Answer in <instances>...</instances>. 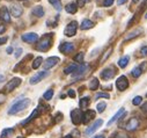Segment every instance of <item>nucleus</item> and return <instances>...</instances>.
<instances>
[{
    "label": "nucleus",
    "instance_id": "9b49d317",
    "mask_svg": "<svg viewBox=\"0 0 147 138\" xmlns=\"http://www.w3.org/2000/svg\"><path fill=\"white\" fill-rule=\"evenodd\" d=\"M59 62H60L59 57H56V56H53V57H49V58L43 63V67L45 68V71H47V70H49V68L56 66Z\"/></svg>",
    "mask_w": 147,
    "mask_h": 138
},
{
    "label": "nucleus",
    "instance_id": "5701e85b",
    "mask_svg": "<svg viewBox=\"0 0 147 138\" xmlns=\"http://www.w3.org/2000/svg\"><path fill=\"white\" fill-rule=\"evenodd\" d=\"M89 97L88 96H85L82 99H80L79 101V106H80V109H87L88 106H89Z\"/></svg>",
    "mask_w": 147,
    "mask_h": 138
},
{
    "label": "nucleus",
    "instance_id": "c756f323",
    "mask_svg": "<svg viewBox=\"0 0 147 138\" xmlns=\"http://www.w3.org/2000/svg\"><path fill=\"white\" fill-rule=\"evenodd\" d=\"M48 1H49L57 11H61V1H60V0H48Z\"/></svg>",
    "mask_w": 147,
    "mask_h": 138
},
{
    "label": "nucleus",
    "instance_id": "a211bd4d",
    "mask_svg": "<svg viewBox=\"0 0 147 138\" xmlns=\"http://www.w3.org/2000/svg\"><path fill=\"white\" fill-rule=\"evenodd\" d=\"M88 70V66L87 65H85V64H81L80 66H78L77 67V70H76V72L73 73V76H78V78H80L86 71Z\"/></svg>",
    "mask_w": 147,
    "mask_h": 138
},
{
    "label": "nucleus",
    "instance_id": "b1692460",
    "mask_svg": "<svg viewBox=\"0 0 147 138\" xmlns=\"http://www.w3.org/2000/svg\"><path fill=\"white\" fill-rule=\"evenodd\" d=\"M77 65L76 64H69L68 66H66L65 67V70H64V72H65V74H73V73H74L76 72V70H77Z\"/></svg>",
    "mask_w": 147,
    "mask_h": 138
},
{
    "label": "nucleus",
    "instance_id": "0eeeda50",
    "mask_svg": "<svg viewBox=\"0 0 147 138\" xmlns=\"http://www.w3.org/2000/svg\"><path fill=\"white\" fill-rule=\"evenodd\" d=\"M21 78H18V77H15V78H13L11 81H8L7 83V85H6V87H5V91L7 92V93H9V92H13L16 87H19L20 85H21Z\"/></svg>",
    "mask_w": 147,
    "mask_h": 138
},
{
    "label": "nucleus",
    "instance_id": "79ce46f5",
    "mask_svg": "<svg viewBox=\"0 0 147 138\" xmlns=\"http://www.w3.org/2000/svg\"><path fill=\"white\" fill-rule=\"evenodd\" d=\"M88 1V0H78V6L79 7H82V6H85V4Z\"/></svg>",
    "mask_w": 147,
    "mask_h": 138
},
{
    "label": "nucleus",
    "instance_id": "9d476101",
    "mask_svg": "<svg viewBox=\"0 0 147 138\" xmlns=\"http://www.w3.org/2000/svg\"><path fill=\"white\" fill-rule=\"evenodd\" d=\"M138 126H139V122H138V120H137L136 117H132V118H130V120L125 123L124 129H125L126 131H134V130L138 129Z\"/></svg>",
    "mask_w": 147,
    "mask_h": 138
},
{
    "label": "nucleus",
    "instance_id": "f03ea898",
    "mask_svg": "<svg viewBox=\"0 0 147 138\" xmlns=\"http://www.w3.org/2000/svg\"><path fill=\"white\" fill-rule=\"evenodd\" d=\"M52 37L53 34H45V35L38 41L37 45H36V49L38 51H48L51 48V43H52Z\"/></svg>",
    "mask_w": 147,
    "mask_h": 138
},
{
    "label": "nucleus",
    "instance_id": "f8f14e48",
    "mask_svg": "<svg viewBox=\"0 0 147 138\" xmlns=\"http://www.w3.org/2000/svg\"><path fill=\"white\" fill-rule=\"evenodd\" d=\"M21 39H22V41H24L27 43H34L38 40V35L36 32H27V34H23Z\"/></svg>",
    "mask_w": 147,
    "mask_h": 138
},
{
    "label": "nucleus",
    "instance_id": "a18cd8bd",
    "mask_svg": "<svg viewBox=\"0 0 147 138\" xmlns=\"http://www.w3.org/2000/svg\"><path fill=\"white\" fill-rule=\"evenodd\" d=\"M141 110H144V112H146V113H147V102H145L144 105L141 106Z\"/></svg>",
    "mask_w": 147,
    "mask_h": 138
},
{
    "label": "nucleus",
    "instance_id": "6e6d98bb",
    "mask_svg": "<svg viewBox=\"0 0 147 138\" xmlns=\"http://www.w3.org/2000/svg\"><path fill=\"white\" fill-rule=\"evenodd\" d=\"M138 1H139V0H133V4H137Z\"/></svg>",
    "mask_w": 147,
    "mask_h": 138
},
{
    "label": "nucleus",
    "instance_id": "423d86ee",
    "mask_svg": "<svg viewBox=\"0 0 147 138\" xmlns=\"http://www.w3.org/2000/svg\"><path fill=\"white\" fill-rule=\"evenodd\" d=\"M129 87V80L125 76H121L119 78H117L116 80V88L119 92H124L126 88Z\"/></svg>",
    "mask_w": 147,
    "mask_h": 138
},
{
    "label": "nucleus",
    "instance_id": "09e8293b",
    "mask_svg": "<svg viewBox=\"0 0 147 138\" xmlns=\"http://www.w3.org/2000/svg\"><path fill=\"white\" fill-rule=\"evenodd\" d=\"M127 1V0H118L117 1V5H123V4H125Z\"/></svg>",
    "mask_w": 147,
    "mask_h": 138
},
{
    "label": "nucleus",
    "instance_id": "8fccbe9b",
    "mask_svg": "<svg viewBox=\"0 0 147 138\" xmlns=\"http://www.w3.org/2000/svg\"><path fill=\"white\" fill-rule=\"evenodd\" d=\"M6 51H7V53H12V52H13V48H12V47H9V48H7V50H6Z\"/></svg>",
    "mask_w": 147,
    "mask_h": 138
},
{
    "label": "nucleus",
    "instance_id": "c03bdc74",
    "mask_svg": "<svg viewBox=\"0 0 147 138\" xmlns=\"http://www.w3.org/2000/svg\"><path fill=\"white\" fill-rule=\"evenodd\" d=\"M5 30H6V26H4V24H0V34L5 32Z\"/></svg>",
    "mask_w": 147,
    "mask_h": 138
},
{
    "label": "nucleus",
    "instance_id": "412c9836",
    "mask_svg": "<svg viewBox=\"0 0 147 138\" xmlns=\"http://www.w3.org/2000/svg\"><path fill=\"white\" fill-rule=\"evenodd\" d=\"M94 27V23H93V21H90L89 19H85L82 22H81V24H80V28L82 29V30H87V29H90V28H93Z\"/></svg>",
    "mask_w": 147,
    "mask_h": 138
},
{
    "label": "nucleus",
    "instance_id": "4be33fe9",
    "mask_svg": "<svg viewBox=\"0 0 147 138\" xmlns=\"http://www.w3.org/2000/svg\"><path fill=\"white\" fill-rule=\"evenodd\" d=\"M0 18H1L5 22H11V14H9V12H8V9L6 8V7H4L3 8V11H1V14H0Z\"/></svg>",
    "mask_w": 147,
    "mask_h": 138
},
{
    "label": "nucleus",
    "instance_id": "6ab92c4d",
    "mask_svg": "<svg viewBox=\"0 0 147 138\" xmlns=\"http://www.w3.org/2000/svg\"><path fill=\"white\" fill-rule=\"evenodd\" d=\"M65 11H66L68 14H76L77 11H78V5H76L74 3L67 4V5L65 6Z\"/></svg>",
    "mask_w": 147,
    "mask_h": 138
},
{
    "label": "nucleus",
    "instance_id": "72a5a7b5",
    "mask_svg": "<svg viewBox=\"0 0 147 138\" xmlns=\"http://www.w3.org/2000/svg\"><path fill=\"white\" fill-rule=\"evenodd\" d=\"M84 58H85V53H84V52H79V53H77V55H76L74 60H76L77 63L82 64V63H84Z\"/></svg>",
    "mask_w": 147,
    "mask_h": 138
},
{
    "label": "nucleus",
    "instance_id": "2f4dec72",
    "mask_svg": "<svg viewBox=\"0 0 147 138\" xmlns=\"http://www.w3.org/2000/svg\"><path fill=\"white\" fill-rule=\"evenodd\" d=\"M111 52H113V47H110L105 52H104V55H103V57L101 58V64H103L108 58H109V56L111 55Z\"/></svg>",
    "mask_w": 147,
    "mask_h": 138
},
{
    "label": "nucleus",
    "instance_id": "39448f33",
    "mask_svg": "<svg viewBox=\"0 0 147 138\" xmlns=\"http://www.w3.org/2000/svg\"><path fill=\"white\" fill-rule=\"evenodd\" d=\"M49 76V72L48 71H42V72H37L36 74H34L31 78H30V80H29V83H30V85H36V84H38L40 81H42L45 77H48Z\"/></svg>",
    "mask_w": 147,
    "mask_h": 138
},
{
    "label": "nucleus",
    "instance_id": "f3484780",
    "mask_svg": "<svg viewBox=\"0 0 147 138\" xmlns=\"http://www.w3.org/2000/svg\"><path fill=\"white\" fill-rule=\"evenodd\" d=\"M124 114H125V109H124V108H121V109H119V110H118V112L113 116V118H110V121L108 122V125L114 124V123H115L117 120H119V117H121V116H123Z\"/></svg>",
    "mask_w": 147,
    "mask_h": 138
},
{
    "label": "nucleus",
    "instance_id": "6e6552de",
    "mask_svg": "<svg viewBox=\"0 0 147 138\" xmlns=\"http://www.w3.org/2000/svg\"><path fill=\"white\" fill-rule=\"evenodd\" d=\"M102 124H103V121H102L101 118H100V120H96L92 125H89V126L85 130V136H86V137L90 136V135H92V133H94V132H95V131H96V130H97Z\"/></svg>",
    "mask_w": 147,
    "mask_h": 138
},
{
    "label": "nucleus",
    "instance_id": "864d4df0",
    "mask_svg": "<svg viewBox=\"0 0 147 138\" xmlns=\"http://www.w3.org/2000/svg\"><path fill=\"white\" fill-rule=\"evenodd\" d=\"M63 138H73V136H72V135H66V136L63 137Z\"/></svg>",
    "mask_w": 147,
    "mask_h": 138
},
{
    "label": "nucleus",
    "instance_id": "5fc2aeb1",
    "mask_svg": "<svg viewBox=\"0 0 147 138\" xmlns=\"http://www.w3.org/2000/svg\"><path fill=\"white\" fill-rule=\"evenodd\" d=\"M144 6H147V0H145V1H144Z\"/></svg>",
    "mask_w": 147,
    "mask_h": 138
},
{
    "label": "nucleus",
    "instance_id": "7ed1b4c3",
    "mask_svg": "<svg viewBox=\"0 0 147 138\" xmlns=\"http://www.w3.org/2000/svg\"><path fill=\"white\" fill-rule=\"evenodd\" d=\"M77 30H78V22L77 21H72L65 27L64 35L67 36V37H72V36H74L77 34Z\"/></svg>",
    "mask_w": 147,
    "mask_h": 138
},
{
    "label": "nucleus",
    "instance_id": "7c9ffc66",
    "mask_svg": "<svg viewBox=\"0 0 147 138\" xmlns=\"http://www.w3.org/2000/svg\"><path fill=\"white\" fill-rule=\"evenodd\" d=\"M43 63V58L42 57H37V58H35V60L32 62V68H38Z\"/></svg>",
    "mask_w": 147,
    "mask_h": 138
},
{
    "label": "nucleus",
    "instance_id": "2eb2a0df",
    "mask_svg": "<svg viewBox=\"0 0 147 138\" xmlns=\"http://www.w3.org/2000/svg\"><path fill=\"white\" fill-rule=\"evenodd\" d=\"M95 115H96V112L89 109V110H86L82 115V123L84 124H87L89 121H92L93 118H95Z\"/></svg>",
    "mask_w": 147,
    "mask_h": 138
},
{
    "label": "nucleus",
    "instance_id": "4d7b16f0",
    "mask_svg": "<svg viewBox=\"0 0 147 138\" xmlns=\"http://www.w3.org/2000/svg\"><path fill=\"white\" fill-rule=\"evenodd\" d=\"M145 18H146V19H147V13H146V14H145Z\"/></svg>",
    "mask_w": 147,
    "mask_h": 138
},
{
    "label": "nucleus",
    "instance_id": "49530a36",
    "mask_svg": "<svg viewBox=\"0 0 147 138\" xmlns=\"http://www.w3.org/2000/svg\"><path fill=\"white\" fill-rule=\"evenodd\" d=\"M21 52H22V49H18V50H16V52H15V57H16V58H18V57H20Z\"/></svg>",
    "mask_w": 147,
    "mask_h": 138
},
{
    "label": "nucleus",
    "instance_id": "ddd939ff",
    "mask_svg": "<svg viewBox=\"0 0 147 138\" xmlns=\"http://www.w3.org/2000/svg\"><path fill=\"white\" fill-rule=\"evenodd\" d=\"M73 50H74V45H73V43H69V42H64L59 45V51L65 53V55H68L71 53Z\"/></svg>",
    "mask_w": 147,
    "mask_h": 138
},
{
    "label": "nucleus",
    "instance_id": "c85d7f7f",
    "mask_svg": "<svg viewBox=\"0 0 147 138\" xmlns=\"http://www.w3.org/2000/svg\"><path fill=\"white\" fill-rule=\"evenodd\" d=\"M13 132H14V129H13V128H6V129H4V130L1 131V138H7V137H9Z\"/></svg>",
    "mask_w": 147,
    "mask_h": 138
},
{
    "label": "nucleus",
    "instance_id": "052dcab7",
    "mask_svg": "<svg viewBox=\"0 0 147 138\" xmlns=\"http://www.w3.org/2000/svg\"><path fill=\"white\" fill-rule=\"evenodd\" d=\"M146 96H147V94H146Z\"/></svg>",
    "mask_w": 147,
    "mask_h": 138
},
{
    "label": "nucleus",
    "instance_id": "ea45409f",
    "mask_svg": "<svg viewBox=\"0 0 147 138\" xmlns=\"http://www.w3.org/2000/svg\"><path fill=\"white\" fill-rule=\"evenodd\" d=\"M67 95L71 96V97H76V92H74V89H68V91H67Z\"/></svg>",
    "mask_w": 147,
    "mask_h": 138
},
{
    "label": "nucleus",
    "instance_id": "a878e982",
    "mask_svg": "<svg viewBox=\"0 0 147 138\" xmlns=\"http://www.w3.org/2000/svg\"><path fill=\"white\" fill-rule=\"evenodd\" d=\"M100 86V83H98V79L97 78H93L90 81H89V89L92 91H96Z\"/></svg>",
    "mask_w": 147,
    "mask_h": 138
},
{
    "label": "nucleus",
    "instance_id": "393cba45",
    "mask_svg": "<svg viewBox=\"0 0 147 138\" xmlns=\"http://www.w3.org/2000/svg\"><path fill=\"white\" fill-rule=\"evenodd\" d=\"M129 60H130V57H129V56H123V57L118 60V66L122 67V68L126 67L127 64H129Z\"/></svg>",
    "mask_w": 147,
    "mask_h": 138
},
{
    "label": "nucleus",
    "instance_id": "473e14b6",
    "mask_svg": "<svg viewBox=\"0 0 147 138\" xmlns=\"http://www.w3.org/2000/svg\"><path fill=\"white\" fill-rule=\"evenodd\" d=\"M105 108H107V103H105V102H98L97 106H96V112L101 114V113L104 112Z\"/></svg>",
    "mask_w": 147,
    "mask_h": 138
},
{
    "label": "nucleus",
    "instance_id": "a19ab883",
    "mask_svg": "<svg viewBox=\"0 0 147 138\" xmlns=\"http://www.w3.org/2000/svg\"><path fill=\"white\" fill-rule=\"evenodd\" d=\"M140 53H141L142 56H147V45H145V47H142V48H141Z\"/></svg>",
    "mask_w": 147,
    "mask_h": 138
},
{
    "label": "nucleus",
    "instance_id": "de8ad7c7",
    "mask_svg": "<svg viewBox=\"0 0 147 138\" xmlns=\"http://www.w3.org/2000/svg\"><path fill=\"white\" fill-rule=\"evenodd\" d=\"M5 101V94H0V103H3Z\"/></svg>",
    "mask_w": 147,
    "mask_h": 138
},
{
    "label": "nucleus",
    "instance_id": "13d9d810",
    "mask_svg": "<svg viewBox=\"0 0 147 138\" xmlns=\"http://www.w3.org/2000/svg\"><path fill=\"white\" fill-rule=\"evenodd\" d=\"M19 1H24V0H19Z\"/></svg>",
    "mask_w": 147,
    "mask_h": 138
},
{
    "label": "nucleus",
    "instance_id": "bb28decb",
    "mask_svg": "<svg viewBox=\"0 0 147 138\" xmlns=\"http://www.w3.org/2000/svg\"><path fill=\"white\" fill-rule=\"evenodd\" d=\"M131 74L133 78H139L141 74H142V71H141V68L139 66H136L132 68V71H131Z\"/></svg>",
    "mask_w": 147,
    "mask_h": 138
},
{
    "label": "nucleus",
    "instance_id": "4468645a",
    "mask_svg": "<svg viewBox=\"0 0 147 138\" xmlns=\"http://www.w3.org/2000/svg\"><path fill=\"white\" fill-rule=\"evenodd\" d=\"M23 13V8L21 5L19 4H13L11 6V14L14 16V18H20Z\"/></svg>",
    "mask_w": 147,
    "mask_h": 138
},
{
    "label": "nucleus",
    "instance_id": "58836bf2",
    "mask_svg": "<svg viewBox=\"0 0 147 138\" xmlns=\"http://www.w3.org/2000/svg\"><path fill=\"white\" fill-rule=\"evenodd\" d=\"M139 67L141 68V71H142V72H145V71L147 70V62H144V63H141V65H140Z\"/></svg>",
    "mask_w": 147,
    "mask_h": 138
},
{
    "label": "nucleus",
    "instance_id": "1a4fd4ad",
    "mask_svg": "<svg viewBox=\"0 0 147 138\" xmlns=\"http://www.w3.org/2000/svg\"><path fill=\"white\" fill-rule=\"evenodd\" d=\"M115 73H116V71L114 70V67L110 66V67L104 68V70L101 72V78L104 80H110L115 77Z\"/></svg>",
    "mask_w": 147,
    "mask_h": 138
},
{
    "label": "nucleus",
    "instance_id": "cd10ccee",
    "mask_svg": "<svg viewBox=\"0 0 147 138\" xmlns=\"http://www.w3.org/2000/svg\"><path fill=\"white\" fill-rule=\"evenodd\" d=\"M140 34H141V30H140V29H137V30H134V31H132V32L129 34V35L125 37V41H130V40H132V39L139 36Z\"/></svg>",
    "mask_w": 147,
    "mask_h": 138
},
{
    "label": "nucleus",
    "instance_id": "dca6fc26",
    "mask_svg": "<svg viewBox=\"0 0 147 138\" xmlns=\"http://www.w3.org/2000/svg\"><path fill=\"white\" fill-rule=\"evenodd\" d=\"M40 113H41V107H37L36 109H34V112L30 114V116H29L27 120H24V121L21 122V125H26V124H28L29 122H31L34 118H36V117L40 115Z\"/></svg>",
    "mask_w": 147,
    "mask_h": 138
},
{
    "label": "nucleus",
    "instance_id": "f257e3e1",
    "mask_svg": "<svg viewBox=\"0 0 147 138\" xmlns=\"http://www.w3.org/2000/svg\"><path fill=\"white\" fill-rule=\"evenodd\" d=\"M29 105H30V99H28V97L21 99L19 101H16L15 103H13L12 107L8 110V114L9 115H15V114H18V113L27 109L29 107Z\"/></svg>",
    "mask_w": 147,
    "mask_h": 138
},
{
    "label": "nucleus",
    "instance_id": "f704fd0d",
    "mask_svg": "<svg viewBox=\"0 0 147 138\" xmlns=\"http://www.w3.org/2000/svg\"><path fill=\"white\" fill-rule=\"evenodd\" d=\"M52 96H53V91H52V89H48V91L43 94L44 100H51V99H52Z\"/></svg>",
    "mask_w": 147,
    "mask_h": 138
},
{
    "label": "nucleus",
    "instance_id": "4c0bfd02",
    "mask_svg": "<svg viewBox=\"0 0 147 138\" xmlns=\"http://www.w3.org/2000/svg\"><path fill=\"white\" fill-rule=\"evenodd\" d=\"M113 4H114V0H103L104 7H110V6H113Z\"/></svg>",
    "mask_w": 147,
    "mask_h": 138
},
{
    "label": "nucleus",
    "instance_id": "aec40b11",
    "mask_svg": "<svg viewBox=\"0 0 147 138\" xmlns=\"http://www.w3.org/2000/svg\"><path fill=\"white\" fill-rule=\"evenodd\" d=\"M44 8L42 7V6H36V7H34L32 8V14L35 15V16H37V18H42V16H44Z\"/></svg>",
    "mask_w": 147,
    "mask_h": 138
},
{
    "label": "nucleus",
    "instance_id": "e433bc0d",
    "mask_svg": "<svg viewBox=\"0 0 147 138\" xmlns=\"http://www.w3.org/2000/svg\"><path fill=\"white\" fill-rule=\"evenodd\" d=\"M98 97H104V99H109L110 95L108 93H97L95 94V99H98Z\"/></svg>",
    "mask_w": 147,
    "mask_h": 138
},
{
    "label": "nucleus",
    "instance_id": "c9c22d12",
    "mask_svg": "<svg viewBox=\"0 0 147 138\" xmlns=\"http://www.w3.org/2000/svg\"><path fill=\"white\" fill-rule=\"evenodd\" d=\"M141 101H142V97L141 96H136L132 100V103H133L134 106H138V105H140V103H141Z\"/></svg>",
    "mask_w": 147,
    "mask_h": 138
},
{
    "label": "nucleus",
    "instance_id": "bf43d9fd",
    "mask_svg": "<svg viewBox=\"0 0 147 138\" xmlns=\"http://www.w3.org/2000/svg\"><path fill=\"white\" fill-rule=\"evenodd\" d=\"M18 138H23V137H18Z\"/></svg>",
    "mask_w": 147,
    "mask_h": 138
},
{
    "label": "nucleus",
    "instance_id": "20e7f679",
    "mask_svg": "<svg viewBox=\"0 0 147 138\" xmlns=\"http://www.w3.org/2000/svg\"><path fill=\"white\" fill-rule=\"evenodd\" d=\"M82 115L84 113L81 112V109H73L71 112V121L74 125H79L80 123H82Z\"/></svg>",
    "mask_w": 147,
    "mask_h": 138
},
{
    "label": "nucleus",
    "instance_id": "3c124183",
    "mask_svg": "<svg viewBox=\"0 0 147 138\" xmlns=\"http://www.w3.org/2000/svg\"><path fill=\"white\" fill-rule=\"evenodd\" d=\"M93 138H104V136H103V135H97V136H95V137H93Z\"/></svg>",
    "mask_w": 147,
    "mask_h": 138
},
{
    "label": "nucleus",
    "instance_id": "603ef678",
    "mask_svg": "<svg viewBox=\"0 0 147 138\" xmlns=\"http://www.w3.org/2000/svg\"><path fill=\"white\" fill-rule=\"evenodd\" d=\"M4 80H5V77L0 74V83H1V81H4Z\"/></svg>",
    "mask_w": 147,
    "mask_h": 138
},
{
    "label": "nucleus",
    "instance_id": "37998d69",
    "mask_svg": "<svg viewBox=\"0 0 147 138\" xmlns=\"http://www.w3.org/2000/svg\"><path fill=\"white\" fill-rule=\"evenodd\" d=\"M7 37H0V45H3V44H5L6 42H7Z\"/></svg>",
    "mask_w": 147,
    "mask_h": 138
}]
</instances>
